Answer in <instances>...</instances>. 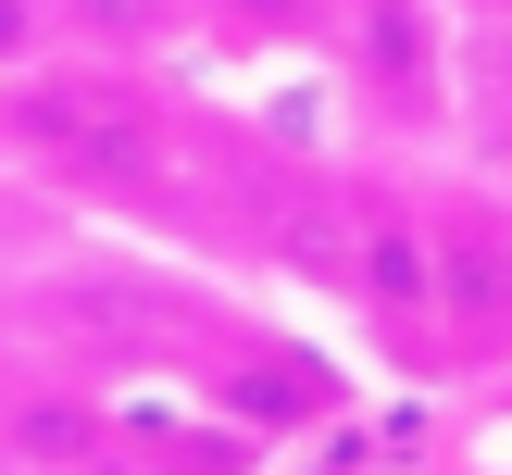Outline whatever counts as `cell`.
Segmentation results:
<instances>
[{
	"label": "cell",
	"mask_w": 512,
	"mask_h": 475,
	"mask_svg": "<svg viewBox=\"0 0 512 475\" xmlns=\"http://www.w3.org/2000/svg\"><path fill=\"white\" fill-rule=\"evenodd\" d=\"M0 175L50 200H88V213L163 225L188 200V113H175L163 63H125V50H63L0 75Z\"/></svg>",
	"instance_id": "cell-1"
},
{
	"label": "cell",
	"mask_w": 512,
	"mask_h": 475,
	"mask_svg": "<svg viewBox=\"0 0 512 475\" xmlns=\"http://www.w3.org/2000/svg\"><path fill=\"white\" fill-rule=\"evenodd\" d=\"M338 300L375 325L388 350H425L438 363L450 325H438V200L400 188V175H350L338 188Z\"/></svg>",
	"instance_id": "cell-2"
},
{
	"label": "cell",
	"mask_w": 512,
	"mask_h": 475,
	"mask_svg": "<svg viewBox=\"0 0 512 475\" xmlns=\"http://www.w3.org/2000/svg\"><path fill=\"white\" fill-rule=\"evenodd\" d=\"M313 63H338L350 113L375 138H438L463 100V25H450V0H350Z\"/></svg>",
	"instance_id": "cell-3"
},
{
	"label": "cell",
	"mask_w": 512,
	"mask_h": 475,
	"mask_svg": "<svg viewBox=\"0 0 512 475\" xmlns=\"http://www.w3.org/2000/svg\"><path fill=\"white\" fill-rule=\"evenodd\" d=\"M438 325L450 350L512 338V200H438Z\"/></svg>",
	"instance_id": "cell-4"
},
{
	"label": "cell",
	"mask_w": 512,
	"mask_h": 475,
	"mask_svg": "<svg viewBox=\"0 0 512 475\" xmlns=\"http://www.w3.org/2000/svg\"><path fill=\"white\" fill-rule=\"evenodd\" d=\"M188 38H225V50H325V25L350 0H175Z\"/></svg>",
	"instance_id": "cell-5"
},
{
	"label": "cell",
	"mask_w": 512,
	"mask_h": 475,
	"mask_svg": "<svg viewBox=\"0 0 512 475\" xmlns=\"http://www.w3.org/2000/svg\"><path fill=\"white\" fill-rule=\"evenodd\" d=\"M50 38H63V50H125V63H163V50L188 38V13H175V0H50Z\"/></svg>",
	"instance_id": "cell-6"
},
{
	"label": "cell",
	"mask_w": 512,
	"mask_h": 475,
	"mask_svg": "<svg viewBox=\"0 0 512 475\" xmlns=\"http://www.w3.org/2000/svg\"><path fill=\"white\" fill-rule=\"evenodd\" d=\"M463 88L488 100V113H512V13L500 25H463Z\"/></svg>",
	"instance_id": "cell-7"
},
{
	"label": "cell",
	"mask_w": 512,
	"mask_h": 475,
	"mask_svg": "<svg viewBox=\"0 0 512 475\" xmlns=\"http://www.w3.org/2000/svg\"><path fill=\"white\" fill-rule=\"evenodd\" d=\"M50 50V0H0V75Z\"/></svg>",
	"instance_id": "cell-8"
},
{
	"label": "cell",
	"mask_w": 512,
	"mask_h": 475,
	"mask_svg": "<svg viewBox=\"0 0 512 475\" xmlns=\"http://www.w3.org/2000/svg\"><path fill=\"white\" fill-rule=\"evenodd\" d=\"M512 13V0H450V25H500Z\"/></svg>",
	"instance_id": "cell-9"
},
{
	"label": "cell",
	"mask_w": 512,
	"mask_h": 475,
	"mask_svg": "<svg viewBox=\"0 0 512 475\" xmlns=\"http://www.w3.org/2000/svg\"><path fill=\"white\" fill-rule=\"evenodd\" d=\"M0 475H38V463H13V450H0Z\"/></svg>",
	"instance_id": "cell-10"
}]
</instances>
